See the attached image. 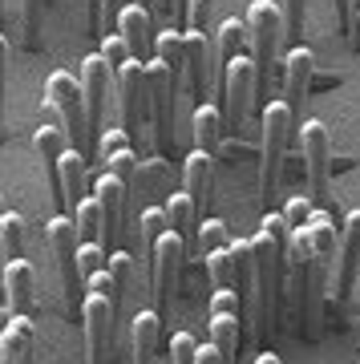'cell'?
Listing matches in <instances>:
<instances>
[{
    "instance_id": "obj_1",
    "label": "cell",
    "mask_w": 360,
    "mask_h": 364,
    "mask_svg": "<svg viewBox=\"0 0 360 364\" xmlns=\"http://www.w3.org/2000/svg\"><path fill=\"white\" fill-rule=\"evenodd\" d=\"M287 239H292V227L283 219V210L280 215L268 210L251 239L255 247V328L263 340L275 332V308H280L283 272H287Z\"/></svg>"
},
{
    "instance_id": "obj_2",
    "label": "cell",
    "mask_w": 360,
    "mask_h": 364,
    "mask_svg": "<svg viewBox=\"0 0 360 364\" xmlns=\"http://www.w3.org/2000/svg\"><path fill=\"white\" fill-rule=\"evenodd\" d=\"M247 33H251V61H255L259 90L268 93L271 77H275V57H280V45H283V37H287L283 9L275 4V0H251V9H247Z\"/></svg>"
},
{
    "instance_id": "obj_3",
    "label": "cell",
    "mask_w": 360,
    "mask_h": 364,
    "mask_svg": "<svg viewBox=\"0 0 360 364\" xmlns=\"http://www.w3.org/2000/svg\"><path fill=\"white\" fill-rule=\"evenodd\" d=\"M296 134V114L292 105L283 102H263V170H259V195L263 203L275 198L280 191V170H283V154H287V142Z\"/></svg>"
},
{
    "instance_id": "obj_4",
    "label": "cell",
    "mask_w": 360,
    "mask_h": 364,
    "mask_svg": "<svg viewBox=\"0 0 360 364\" xmlns=\"http://www.w3.org/2000/svg\"><path fill=\"white\" fill-rule=\"evenodd\" d=\"M45 105H49V114L61 117V130L69 134V142L85 150L93 142L90 138V109H85V90H81V81H73V73H49L45 81Z\"/></svg>"
},
{
    "instance_id": "obj_5",
    "label": "cell",
    "mask_w": 360,
    "mask_h": 364,
    "mask_svg": "<svg viewBox=\"0 0 360 364\" xmlns=\"http://www.w3.org/2000/svg\"><path fill=\"white\" fill-rule=\"evenodd\" d=\"M117 93H122V130L129 138H138L142 130H150L154 117V97H150V69L146 61L129 57L122 73H117Z\"/></svg>"
},
{
    "instance_id": "obj_6",
    "label": "cell",
    "mask_w": 360,
    "mask_h": 364,
    "mask_svg": "<svg viewBox=\"0 0 360 364\" xmlns=\"http://www.w3.org/2000/svg\"><path fill=\"white\" fill-rule=\"evenodd\" d=\"M255 90H259V77H255V61L251 57H235L223 65V81H219V97H223V122L227 130H243L247 122V109L255 102Z\"/></svg>"
},
{
    "instance_id": "obj_7",
    "label": "cell",
    "mask_w": 360,
    "mask_h": 364,
    "mask_svg": "<svg viewBox=\"0 0 360 364\" xmlns=\"http://www.w3.org/2000/svg\"><path fill=\"white\" fill-rule=\"evenodd\" d=\"M45 235H49V247L57 255V272H61V287H65L69 308L85 304V279H81V267H78V247H81L78 223L69 219V215H57V219H49Z\"/></svg>"
},
{
    "instance_id": "obj_8",
    "label": "cell",
    "mask_w": 360,
    "mask_h": 364,
    "mask_svg": "<svg viewBox=\"0 0 360 364\" xmlns=\"http://www.w3.org/2000/svg\"><path fill=\"white\" fill-rule=\"evenodd\" d=\"M81 320H85V364H110V356H114V324H117L114 299L105 291H85Z\"/></svg>"
},
{
    "instance_id": "obj_9",
    "label": "cell",
    "mask_w": 360,
    "mask_h": 364,
    "mask_svg": "<svg viewBox=\"0 0 360 364\" xmlns=\"http://www.w3.org/2000/svg\"><path fill=\"white\" fill-rule=\"evenodd\" d=\"M182 259H186V239L174 231H166L162 239H158L154 247V299L158 308L154 312L166 320L170 316V304H174V291H179V272H182Z\"/></svg>"
},
{
    "instance_id": "obj_10",
    "label": "cell",
    "mask_w": 360,
    "mask_h": 364,
    "mask_svg": "<svg viewBox=\"0 0 360 364\" xmlns=\"http://www.w3.org/2000/svg\"><path fill=\"white\" fill-rule=\"evenodd\" d=\"M300 150L308 162V198L324 203L328 198V170H332V142H328V126L324 122H304L300 126Z\"/></svg>"
},
{
    "instance_id": "obj_11",
    "label": "cell",
    "mask_w": 360,
    "mask_h": 364,
    "mask_svg": "<svg viewBox=\"0 0 360 364\" xmlns=\"http://www.w3.org/2000/svg\"><path fill=\"white\" fill-rule=\"evenodd\" d=\"M150 97H154V142L166 150L174 146V109H179V90H182V77L170 73V65L162 61H150Z\"/></svg>"
},
{
    "instance_id": "obj_12",
    "label": "cell",
    "mask_w": 360,
    "mask_h": 364,
    "mask_svg": "<svg viewBox=\"0 0 360 364\" xmlns=\"http://www.w3.org/2000/svg\"><path fill=\"white\" fill-rule=\"evenodd\" d=\"M110 65L102 53H93L81 61V90H85V109H90V138L97 142V130L105 122V102H110Z\"/></svg>"
},
{
    "instance_id": "obj_13",
    "label": "cell",
    "mask_w": 360,
    "mask_h": 364,
    "mask_svg": "<svg viewBox=\"0 0 360 364\" xmlns=\"http://www.w3.org/2000/svg\"><path fill=\"white\" fill-rule=\"evenodd\" d=\"M93 195L102 198V215H105V231H102V247L105 251H117V239H122V215H126V198H129V186L114 174H97L93 178Z\"/></svg>"
},
{
    "instance_id": "obj_14",
    "label": "cell",
    "mask_w": 360,
    "mask_h": 364,
    "mask_svg": "<svg viewBox=\"0 0 360 364\" xmlns=\"http://www.w3.org/2000/svg\"><path fill=\"white\" fill-rule=\"evenodd\" d=\"M336 308H344L352 296V284L360 275V210H352L344 219V235H340V255H336Z\"/></svg>"
},
{
    "instance_id": "obj_15",
    "label": "cell",
    "mask_w": 360,
    "mask_h": 364,
    "mask_svg": "<svg viewBox=\"0 0 360 364\" xmlns=\"http://www.w3.org/2000/svg\"><path fill=\"white\" fill-rule=\"evenodd\" d=\"M312 69H316L312 49H308V45H292L287 57H283V102L292 105V114H300V105L308 102Z\"/></svg>"
},
{
    "instance_id": "obj_16",
    "label": "cell",
    "mask_w": 360,
    "mask_h": 364,
    "mask_svg": "<svg viewBox=\"0 0 360 364\" xmlns=\"http://www.w3.org/2000/svg\"><path fill=\"white\" fill-rule=\"evenodd\" d=\"M97 154H102V170L122 178L126 186H134V170H138V154L129 150V134L126 130H105L97 138Z\"/></svg>"
},
{
    "instance_id": "obj_17",
    "label": "cell",
    "mask_w": 360,
    "mask_h": 364,
    "mask_svg": "<svg viewBox=\"0 0 360 364\" xmlns=\"http://www.w3.org/2000/svg\"><path fill=\"white\" fill-rule=\"evenodd\" d=\"M0 299L4 308L16 316H28L33 308V263L28 259H9L4 275H0Z\"/></svg>"
},
{
    "instance_id": "obj_18",
    "label": "cell",
    "mask_w": 360,
    "mask_h": 364,
    "mask_svg": "<svg viewBox=\"0 0 360 364\" xmlns=\"http://www.w3.org/2000/svg\"><path fill=\"white\" fill-rule=\"evenodd\" d=\"M117 33L126 37V45H129V53L134 57H146V53H154V16H150V9H142V4H134L129 0L126 9L117 13Z\"/></svg>"
},
{
    "instance_id": "obj_19",
    "label": "cell",
    "mask_w": 360,
    "mask_h": 364,
    "mask_svg": "<svg viewBox=\"0 0 360 364\" xmlns=\"http://www.w3.org/2000/svg\"><path fill=\"white\" fill-rule=\"evenodd\" d=\"M33 360V324L28 316L9 312L0 328V364H28Z\"/></svg>"
},
{
    "instance_id": "obj_20",
    "label": "cell",
    "mask_w": 360,
    "mask_h": 364,
    "mask_svg": "<svg viewBox=\"0 0 360 364\" xmlns=\"http://www.w3.org/2000/svg\"><path fill=\"white\" fill-rule=\"evenodd\" d=\"M182 186H186V195L194 198V207L203 215V207L211 203V191H215V154L194 150L186 158V166H182Z\"/></svg>"
},
{
    "instance_id": "obj_21",
    "label": "cell",
    "mask_w": 360,
    "mask_h": 364,
    "mask_svg": "<svg viewBox=\"0 0 360 364\" xmlns=\"http://www.w3.org/2000/svg\"><path fill=\"white\" fill-rule=\"evenodd\" d=\"M33 146H37V158H41V166L49 170V182H53V191H61V154L69 150V134L57 130V126H49V122H41L37 134H33Z\"/></svg>"
},
{
    "instance_id": "obj_22",
    "label": "cell",
    "mask_w": 360,
    "mask_h": 364,
    "mask_svg": "<svg viewBox=\"0 0 360 364\" xmlns=\"http://www.w3.org/2000/svg\"><path fill=\"white\" fill-rule=\"evenodd\" d=\"M191 126H194V142H198V150H206V154H219V150H223V130H227L219 105L198 102V109H194V117H191Z\"/></svg>"
},
{
    "instance_id": "obj_23",
    "label": "cell",
    "mask_w": 360,
    "mask_h": 364,
    "mask_svg": "<svg viewBox=\"0 0 360 364\" xmlns=\"http://www.w3.org/2000/svg\"><path fill=\"white\" fill-rule=\"evenodd\" d=\"M85 198V154L78 146H69L61 154V203L65 210H73Z\"/></svg>"
},
{
    "instance_id": "obj_24",
    "label": "cell",
    "mask_w": 360,
    "mask_h": 364,
    "mask_svg": "<svg viewBox=\"0 0 360 364\" xmlns=\"http://www.w3.org/2000/svg\"><path fill=\"white\" fill-rule=\"evenodd\" d=\"M162 210H166L170 231L182 235L186 243H191V239L198 243V223H203V219H198V207H194V198L186 195V191H182V195H170V198H166V207H162Z\"/></svg>"
},
{
    "instance_id": "obj_25",
    "label": "cell",
    "mask_w": 360,
    "mask_h": 364,
    "mask_svg": "<svg viewBox=\"0 0 360 364\" xmlns=\"http://www.w3.org/2000/svg\"><path fill=\"white\" fill-rule=\"evenodd\" d=\"M134 364H150L158 348V336H162V316L158 312H138L134 316Z\"/></svg>"
},
{
    "instance_id": "obj_26",
    "label": "cell",
    "mask_w": 360,
    "mask_h": 364,
    "mask_svg": "<svg viewBox=\"0 0 360 364\" xmlns=\"http://www.w3.org/2000/svg\"><path fill=\"white\" fill-rule=\"evenodd\" d=\"M211 344L223 352V364H235V352H239V312H211Z\"/></svg>"
},
{
    "instance_id": "obj_27",
    "label": "cell",
    "mask_w": 360,
    "mask_h": 364,
    "mask_svg": "<svg viewBox=\"0 0 360 364\" xmlns=\"http://www.w3.org/2000/svg\"><path fill=\"white\" fill-rule=\"evenodd\" d=\"M170 231V223H166V210L162 207H146L138 215V251L146 255V259H154V247H158V239Z\"/></svg>"
},
{
    "instance_id": "obj_28",
    "label": "cell",
    "mask_w": 360,
    "mask_h": 364,
    "mask_svg": "<svg viewBox=\"0 0 360 364\" xmlns=\"http://www.w3.org/2000/svg\"><path fill=\"white\" fill-rule=\"evenodd\" d=\"M73 223H78V231L85 243H102V231H105V215H102V198L97 195H85L73 207Z\"/></svg>"
},
{
    "instance_id": "obj_29",
    "label": "cell",
    "mask_w": 360,
    "mask_h": 364,
    "mask_svg": "<svg viewBox=\"0 0 360 364\" xmlns=\"http://www.w3.org/2000/svg\"><path fill=\"white\" fill-rule=\"evenodd\" d=\"M215 41H219V69L227 65V61H235L239 53H243V41H251V33H247V21H239V16H227L219 25V33H215Z\"/></svg>"
},
{
    "instance_id": "obj_30",
    "label": "cell",
    "mask_w": 360,
    "mask_h": 364,
    "mask_svg": "<svg viewBox=\"0 0 360 364\" xmlns=\"http://www.w3.org/2000/svg\"><path fill=\"white\" fill-rule=\"evenodd\" d=\"M162 186H166V162H162V158H146V162H138V170H134V186H129V191H138V198H154V195H162Z\"/></svg>"
},
{
    "instance_id": "obj_31",
    "label": "cell",
    "mask_w": 360,
    "mask_h": 364,
    "mask_svg": "<svg viewBox=\"0 0 360 364\" xmlns=\"http://www.w3.org/2000/svg\"><path fill=\"white\" fill-rule=\"evenodd\" d=\"M0 259H25V219L16 210L0 219Z\"/></svg>"
},
{
    "instance_id": "obj_32",
    "label": "cell",
    "mask_w": 360,
    "mask_h": 364,
    "mask_svg": "<svg viewBox=\"0 0 360 364\" xmlns=\"http://www.w3.org/2000/svg\"><path fill=\"white\" fill-rule=\"evenodd\" d=\"M105 272H110V279H114V308L122 312V299H126L129 279H134V255H129V251H110Z\"/></svg>"
},
{
    "instance_id": "obj_33",
    "label": "cell",
    "mask_w": 360,
    "mask_h": 364,
    "mask_svg": "<svg viewBox=\"0 0 360 364\" xmlns=\"http://www.w3.org/2000/svg\"><path fill=\"white\" fill-rule=\"evenodd\" d=\"M206 275H211L215 287H235V255H231V247L206 255Z\"/></svg>"
},
{
    "instance_id": "obj_34",
    "label": "cell",
    "mask_w": 360,
    "mask_h": 364,
    "mask_svg": "<svg viewBox=\"0 0 360 364\" xmlns=\"http://www.w3.org/2000/svg\"><path fill=\"white\" fill-rule=\"evenodd\" d=\"M231 247V235H227V223L223 219H203L198 223V251L211 255V251Z\"/></svg>"
},
{
    "instance_id": "obj_35",
    "label": "cell",
    "mask_w": 360,
    "mask_h": 364,
    "mask_svg": "<svg viewBox=\"0 0 360 364\" xmlns=\"http://www.w3.org/2000/svg\"><path fill=\"white\" fill-rule=\"evenodd\" d=\"M102 57H105V65H110V73H122V65H126L129 57H134V53H129V45H126V37H122V33H105L102 37Z\"/></svg>"
},
{
    "instance_id": "obj_36",
    "label": "cell",
    "mask_w": 360,
    "mask_h": 364,
    "mask_svg": "<svg viewBox=\"0 0 360 364\" xmlns=\"http://www.w3.org/2000/svg\"><path fill=\"white\" fill-rule=\"evenodd\" d=\"M105 263H110V251H105L102 243H85V239H81V247H78V267H81V279H90V275L105 272Z\"/></svg>"
},
{
    "instance_id": "obj_37",
    "label": "cell",
    "mask_w": 360,
    "mask_h": 364,
    "mask_svg": "<svg viewBox=\"0 0 360 364\" xmlns=\"http://www.w3.org/2000/svg\"><path fill=\"white\" fill-rule=\"evenodd\" d=\"M308 0H283V21H287V37L292 45H304V25H308Z\"/></svg>"
},
{
    "instance_id": "obj_38",
    "label": "cell",
    "mask_w": 360,
    "mask_h": 364,
    "mask_svg": "<svg viewBox=\"0 0 360 364\" xmlns=\"http://www.w3.org/2000/svg\"><path fill=\"white\" fill-rule=\"evenodd\" d=\"M312 215H316V210H312V198L308 195H292V198H287V207H283V219H287V227H292V231L308 227Z\"/></svg>"
},
{
    "instance_id": "obj_39",
    "label": "cell",
    "mask_w": 360,
    "mask_h": 364,
    "mask_svg": "<svg viewBox=\"0 0 360 364\" xmlns=\"http://www.w3.org/2000/svg\"><path fill=\"white\" fill-rule=\"evenodd\" d=\"M211 21H215V0H191L186 28H194V33H211Z\"/></svg>"
},
{
    "instance_id": "obj_40",
    "label": "cell",
    "mask_w": 360,
    "mask_h": 364,
    "mask_svg": "<svg viewBox=\"0 0 360 364\" xmlns=\"http://www.w3.org/2000/svg\"><path fill=\"white\" fill-rule=\"evenodd\" d=\"M194 356H198V344H194V336H186V332H174V336H170V364H194Z\"/></svg>"
},
{
    "instance_id": "obj_41",
    "label": "cell",
    "mask_w": 360,
    "mask_h": 364,
    "mask_svg": "<svg viewBox=\"0 0 360 364\" xmlns=\"http://www.w3.org/2000/svg\"><path fill=\"white\" fill-rule=\"evenodd\" d=\"M4 109H9V37L0 33V134H4Z\"/></svg>"
},
{
    "instance_id": "obj_42",
    "label": "cell",
    "mask_w": 360,
    "mask_h": 364,
    "mask_svg": "<svg viewBox=\"0 0 360 364\" xmlns=\"http://www.w3.org/2000/svg\"><path fill=\"white\" fill-rule=\"evenodd\" d=\"M41 16H45V0H25V45H37Z\"/></svg>"
},
{
    "instance_id": "obj_43",
    "label": "cell",
    "mask_w": 360,
    "mask_h": 364,
    "mask_svg": "<svg viewBox=\"0 0 360 364\" xmlns=\"http://www.w3.org/2000/svg\"><path fill=\"white\" fill-rule=\"evenodd\" d=\"M129 0H102V16H105V33H110V25L117 28V13L126 9Z\"/></svg>"
},
{
    "instance_id": "obj_44",
    "label": "cell",
    "mask_w": 360,
    "mask_h": 364,
    "mask_svg": "<svg viewBox=\"0 0 360 364\" xmlns=\"http://www.w3.org/2000/svg\"><path fill=\"white\" fill-rule=\"evenodd\" d=\"M194 364H223V352L215 348V344H203L198 356H194Z\"/></svg>"
},
{
    "instance_id": "obj_45",
    "label": "cell",
    "mask_w": 360,
    "mask_h": 364,
    "mask_svg": "<svg viewBox=\"0 0 360 364\" xmlns=\"http://www.w3.org/2000/svg\"><path fill=\"white\" fill-rule=\"evenodd\" d=\"M134 4H142V9H150V16L166 13V4H162V0H134Z\"/></svg>"
},
{
    "instance_id": "obj_46",
    "label": "cell",
    "mask_w": 360,
    "mask_h": 364,
    "mask_svg": "<svg viewBox=\"0 0 360 364\" xmlns=\"http://www.w3.org/2000/svg\"><path fill=\"white\" fill-rule=\"evenodd\" d=\"M344 4H348V37H352V16L360 13V0H344Z\"/></svg>"
},
{
    "instance_id": "obj_47",
    "label": "cell",
    "mask_w": 360,
    "mask_h": 364,
    "mask_svg": "<svg viewBox=\"0 0 360 364\" xmlns=\"http://www.w3.org/2000/svg\"><path fill=\"white\" fill-rule=\"evenodd\" d=\"M336 13H340V25H344V33H348V4L344 0H336Z\"/></svg>"
},
{
    "instance_id": "obj_48",
    "label": "cell",
    "mask_w": 360,
    "mask_h": 364,
    "mask_svg": "<svg viewBox=\"0 0 360 364\" xmlns=\"http://www.w3.org/2000/svg\"><path fill=\"white\" fill-rule=\"evenodd\" d=\"M352 45H356V49H360V13L352 16Z\"/></svg>"
},
{
    "instance_id": "obj_49",
    "label": "cell",
    "mask_w": 360,
    "mask_h": 364,
    "mask_svg": "<svg viewBox=\"0 0 360 364\" xmlns=\"http://www.w3.org/2000/svg\"><path fill=\"white\" fill-rule=\"evenodd\" d=\"M255 364H280V356H275V352H259Z\"/></svg>"
},
{
    "instance_id": "obj_50",
    "label": "cell",
    "mask_w": 360,
    "mask_h": 364,
    "mask_svg": "<svg viewBox=\"0 0 360 364\" xmlns=\"http://www.w3.org/2000/svg\"><path fill=\"white\" fill-rule=\"evenodd\" d=\"M9 215V203H4V195H0V219ZM0 275H4V259H0Z\"/></svg>"
}]
</instances>
